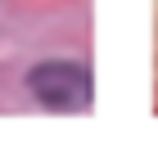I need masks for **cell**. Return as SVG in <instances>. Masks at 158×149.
Wrapping results in <instances>:
<instances>
[{
  "instance_id": "cell-1",
  "label": "cell",
  "mask_w": 158,
  "mask_h": 149,
  "mask_svg": "<svg viewBox=\"0 0 158 149\" xmlns=\"http://www.w3.org/2000/svg\"><path fill=\"white\" fill-rule=\"evenodd\" d=\"M27 90H32L45 109L73 113V109H86V104H90L95 77H90V68H81V63L50 59V63H36V68L27 72Z\"/></svg>"
}]
</instances>
